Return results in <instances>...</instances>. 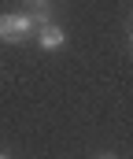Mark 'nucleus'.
I'll return each instance as SVG.
<instances>
[{
  "instance_id": "1",
  "label": "nucleus",
  "mask_w": 133,
  "mask_h": 159,
  "mask_svg": "<svg viewBox=\"0 0 133 159\" xmlns=\"http://www.w3.org/2000/svg\"><path fill=\"white\" fill-rule=\"evenodd\" d=\"M33 30V22H30V15H0V41H22L26 34Z\"/></svg>"
},
{
  "instance_id": "5",
  "label": "nucleus",
  "mask_w": 133,
  "mask_h": 159,
  "mask_svg": "<svg viewBox=\"0 0 133 159\" xmlns=\"http://www.w3.org/2000/svg\"><path fill=\"white\" fill-rule=\"evenodd\" d=\"M0 159H7V156H0Z\"/></svg>"
},
{
  "instance_id": "3",
  "label": "nucleus",
  "mask_w": 133,
  "mask_h": 159,
  "mask_svg": "<svg viewBox=\"0 0 133 159\" xmlns=\"http://www.w3.org/2000/svg\"><path fill=\"white\" fill-rule=\"evenodd\" d=\"M30 22H33V26L52 22V15H48V4H37V11H30Z\"/></svg>"
},
{
  "instance_id": "4",
  "label": "nucleus",
  "mask_w": 133,
  "mask_h": 159,
  "mask_svg": "<svg viewBox=\"0 0 133 159\" xmlns=\"http://www.w3.org/2000/svg\"><path fill=\"white\" fill-rule=\"evenodd\" d=\"M33 4H48V0H33Z\"/></svg>"
},
{
  "instance_id": "2",
  "label": "nucleus",
  "mask_w": 133,
  "mask_h": 159,
  "mask_svg": "<svg viewBox=\"0 0 133 159\" xmlns=\"http://www.w3.org/2000/svg\"><path fill=\"white\" fill-rule=\"evenodd\" d=\"M37 44H41L44 52H55V48H63V44H67V34H63L59 26H52V22H44L41 30H37Z\"/></svg>"
}]
</instances>
